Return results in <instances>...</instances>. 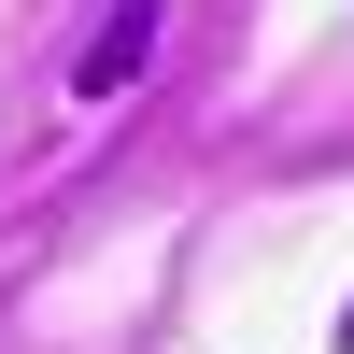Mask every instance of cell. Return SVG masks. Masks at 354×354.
<instances>
[{
	"mask_svg": "<svg viewBox=\"0 0 354 354\" xmlns=\"http://www.w3.org/2000/svg\"><path fill=\"white\" fill-rule=\"evenodd\" d=\"M340 354H354V312H340Z\"/></svg>",
	"mask_w": 354,
	"mask_h": 354,
	"instance_id": "7a4b0ae2",
	"label": "cell"
},
{
	"mask_svg": "<svg viewBox=\"0 0 354 354\" xmlns=\"http://www.w3.org/2000/svg\"><path fill=\"white\" fill-rule=\"evenodd\" d=\"M142 57H156V0H113V15H100V43H85V71H71V100H113Z\"/></svg>",
	"mask_w": 354,
	"mask_h": 354,
	"instance_id": "6da1fadb",
	"label": "cell"
}]
</instances>
